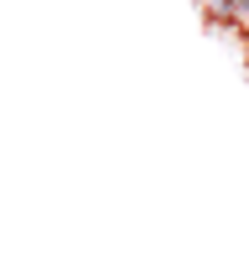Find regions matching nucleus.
Masks as SVG:
<instances>
[{
  "instance_id": "1",
  "label": "nucleus",
  "mask_w": 249,
  "mask_h": 259,
  "mask_svg": "<svg viewBox=\"0 0 249 259\" xmlns=\"http://www.w3.org/2000/svg\"><path fill=\"white\" fill-rule=\"evenodd\" d=\"M202 16L213 26H249V0H202Z\"/></svg>"
},
{
  "instance_id": "2",
  "label": "nucleus",
  "mask_w": 249,
  "mask_h": 259,
  "mask_svg": "<svg viewBox=\"0 0 249 259\" xmlns=\"http://www.w3.org/2000/svg\"><path fill=\"white\" fill-rule=\"evenodd\" d=\"M244 73H249V41H244Z\"/></svg>"
},
{
  "instance_id": "3",
  "label": "nucleus",
  "mask_w": 249,
  "mask_h": 259,
  "mask_svg": "<svg viewBox=\"0 0 249 259\" xmlns=\"http://www.w3.org/2000/svg\"><path fill=\"white\" fill-rule=\"evenodd\" d=\"M192 6H197V11H202V0H192Z\"/></svg>"
}]
</instances>
